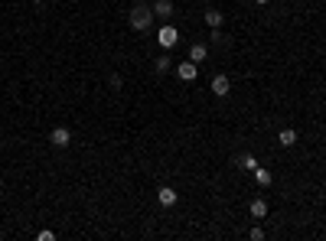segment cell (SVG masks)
I'll return each instance as SVG.
<instances>
[{"instance_id":"7a4b0ae2","label":"cell","mask_w":326,"mask_h":241,"mask_svg":"<svg viewBox=\"0 0 326 241\" xmlns=\"http://www.w3.org/2000/svg\"><path fill=\"white\" fill-rule=\"evenodd\" d=\"M157 42H160V49H173L176 42H180V30H176L173 23H163L160 30H157Z\"/></svg>"},{"instance_id":"30bf717a","label":"cell","mask_w":326,"mask_h":241,"mask_svg":"<svg viewBox=\"0 0 326 241\" xmlns=\"http://www.w3.org/2000/svg\"><path fill=\"white\" fill-rule=\"evenodd\" d=\"M251 218H268V199H251Z\"/></svg>"},{"instance_id":"ba28073f","label":"cell","mask_w":326,"mask_h":241,"mask_svg":"<svg viewBox=\"0 0 326 241\" xmlns=\"http://www.w3.org/2000/svg\"><path fill=\"white\" fill-rule=\"evenodd\" d=\"M202 20H206V26H212V30H219V26L225 23V16H222V10H215V7H209V10L202 13Z\"/></svg>"},{"instance_id":"d6986e66","label":"cell","mask_w":326,"mask_h":241,"mask_svg":"<svg viewBox=\"0 0 326 241\" xmlns=\"http://www.w3.org/2000/svg\"><path fill=\"white\" fill-rule=\"evenodd\" d=\"M30 4H42V0H30Z\"/></svg>"},{"instance_id":"6da1fadb","label":"cell","mask_w":326,"mask_h":241,"mask_svg":"<svg viewBox=\"0 0 326 241\" xmlns=\"http://www.w3.org/2000/svg\"><path fill=\"white\" fill-rule=\"evenodd\" d=\"M127 20H131V26H134L137 33H147L150 23H154V7L150 4H134L131 13H127Z\"/></svg>"},{"instance_id":"4fadbf2b","label":"cell","mask_w":326,"mask_h":241,"mask_svg":"<svg viewBox=\"0 0 326 241\" xmlns=\"http://www.w3.org/2000/svg\"><path fill=\"white\" fill-rule=\"evenodd\" d=\"M238 166L248 169V173H254V169H258V160H254V154H242L238 157Z\"/></svg>"},{"instance_id":"9a60e30c","label":"cell","mask_w":326,"mask_h":241,"mask_svg":"<svg viewBox=\"0 0 326 241\" xmlns=\"http://www.w3.org/2000/svg\"><path fill=\"white\" fill-rule=\"evenodd\" d=\"M108 85H111V88H121L124 82H121V75H118V72H111V75H108Z\"/></svg>"},{"instance_id":"ac0fdd59","label":"cell","mask_w":326,"mask_h":241,"mask_svg":"<svg viewBox=\"0 0 326 241\" xmlns=\"http://www.w3.org/2000/svg\"><path fill=\"white\" fill-rule=\"evenodd\" d=\"M254 4H258V7H268V4H271V0H254Z\"/></svg>"},{"instance_id":"3957f363","label":"cell","mask_w":326,"mask_h":241,"mask_svg":"<svg viewBox=\"0 0 326 241\" xmlns=\"http://www.w3.org/2000/svg\"><path fill=\"white\" fill-rule=\"evenodd\" d=\"M176 78H180V82H196L199 78V65L196 62H176Z\"/></svg>"},{"instance_id":"8fae6325","label":"cell","mask_w":326,"mask_h":241,"mask_svg":"<svg viewBox=\"0 0 326 241\" xmlns=\"http://www.w3.org/2000/svg\"><path fill=\"white\" fill-rule=\"evenodd\" d=\"M173 69H176V65H173V59H170V56L154 59V72H157V75H166V72H173Z\"/></svg>"},{"instance_id":"e0dca14e","label":"cell","mask_w":326,"mask_h":241,"mask_svg":"<svg viewBox=\"0 0 326 241\" xmlns=\"http://www.w3.org/2000/svg\"><path fill=\"white\" fill-rule=\"evenodd\" d=\"M36 238H39V241H52V238H56V231H39Z\"/></svg>"},{"instance_id":"8992f818","label":"cell","mask_w":326,"mask_h":241,"mask_svg":"<svg viewBox=\"0 0 326 241\" xmlns=\"http://www.w3.org/2000/svg\"><path fill=\"white\" fill-rule=\"evenodd\" d=\"M49 144H52V147H59V150H62V147H69V144H72V134H69V127H52V134H49Z\"/></svg>"},{"instance_id":"9c48e42d","label":"cell","mask_w":326,"mask_h":241,"mask_svg":"<svg viewBox=\"0 0 326 241\" xmlns=\"http://www.w3.org/2000/svg\"><path fill=\"white\" fill-rule=\"evenodd\" d=\"M206 56H209L206 42H192V46H189V62H196V65H199V62H206Z\"/></svg>"},{"instance_id":"2e32d148","label":"cell","mask_w":326,"mask_h":241,"mask_svg":"<svg viewBox=\"0 0 326 241\" xmlns=\"http://www.w3.org/2000/svg\"><path fill=\"white\" fill-rule=\"evenodd\" d=\"M248 238H251V241H261V238H264V228H251Z\"/></svg>"},{"instance_id":"5bb4252c","label":"cell","mask_w":326,"mask_h":241,"mask_svg":"<svg viewBox=\"0 0 326 241\" xmlns=\"http://www.w3.org/2000/svg\"><path fill=\"white\" fill-rule=\"evenodd\" d=\"M254 183H258V186H264V189H268V186H271V169L258 166V169H254Z\"/></svg>"},{"instance_id":"277c9868","label":"cell","mask_w":326,"mask_h":241,"mask_svg":"<svg viewBox=\"0 0 326 241\" xmlns=\"http://www.w3.org/2000/svg\"><path fill=\"white\" fill-rule=\"evenodd\" d=\"M154 16H160L163 23H170V16L176 13V7H173V0H154Z\"/></svg>"},{"instance_id":"52a82bcc","label":"cell","mask_w":326,"mask_h":241,"mask_svg":"<svg viewBox=\"0 0 326 241\" xmlns=\"http://www.w3.org/2000/svg\"><path fill=\"white\" fill-rule=\"evenodd\" d=\"M232 92V85H228V75H212V95L215 98H225Z\"/></svg>"},{"instance_id":"5b68a950","label":"cell","mask_w":326,"mask_h":241,"mask_svg":"<svg viewBox=\"0 0 326 241\" xmlns=\"http://www.w3.org/2000/svg\"><path fill=\"white\" fill-rule=\"evenodd\" d=\"M157 202H160L163 209H173V205L180 202V192L170 189V186H160V189H157Z\"/></svg>"},{"instance_id":"7c38bea8","label":"cell","mask_w":326,"mask_h":241,"mask_svg":"<svg viewBox=\"0 0 326 241\" xmlns=\"http://www.w3.org/2000/svg\"><path fill=\"white\" fill-rule=\"evenodd\" d=\"M277 144H280V147H294V144H297V130H294V127H284V130L277 134Z\"/></svg>"}]
</instances>
